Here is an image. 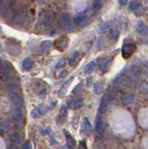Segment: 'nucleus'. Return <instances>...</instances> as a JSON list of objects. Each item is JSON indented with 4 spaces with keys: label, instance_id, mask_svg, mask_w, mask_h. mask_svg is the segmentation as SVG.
<instances>
[{
    "label": "nucleus",
    "instance_id": "f257e3e1",
    "mask_svg": "<svg viewBox=\"0 0 148 149\" xmlns=\"http://www.w3.org/2000/svg\"><path fill=\"white\" fill-rule=\"evenodd\" d=\"M60 23H61V27L63 30H70L73 27V21L67 12H64L62 14Z\"/></svg>",
    "mask_w": 148,
    "mask_h": 149
},
{
    "label": "nucleus",
    "instance_id": "f03ea898",
    "mask_svg": "<svg viewBox=\"0 0 148 149\" xmlns=\"http://www.w3.org/2000/svg\"><path fill=\"white\" fill-rule=\"evenodd\" d=\"M136 50V46L131 43L125 44L122 48V56L124 59H129Z\"/></svg>",
    "mask_w": 148,
    "mask_h": 149
},
{
    "label": "nucleus",
    "instance_id": "7ed1b4c3",
    "mask_svg": "<svg viewBox=\"0 0 148 149\" xmlns=\"http://www.w3.org/2000/svg\"><path fill=\"white\" fill-rule=\"evenodd\" d=\"M8 98H10V100L13 102V104H15L17 105H21V104H22V102H24L22 96L18 91H16V90L10 91L8 92Z\"/></svg>",
    "mask_w": 148,
    "mask_h": 149
},
{
    "label": "nucleus",
    "instance_id": "20e7f679",
    "mask_svg": "<svg viewBox=\"0 0 148 149\" xmlns=\"http://www.w3.org/2000/svg\"><path fill=\"white\" fill-rule=\"evenodd\" d=\"M11 115H12V119L14 122H20L22 118V110L20 106H14L12 108V111H11Z\"/></svg>",
    "mask_w": 148,
    "mask_h": 149
},
{
    "label": "nucleus",
    "instance_id": "39448f33",
    "mask_svg": "<svg viewBox=\"0 0 148 149\" xmlns=\"http://www.w3.org/2000/svg\"><path fill=\"white\" fill-rule=\"evenodd\" d=\"M136 31L139 36H148V26L142 22H138V24L136 26Z\"/></svg>",
    "mask_w": 148,
    "mask_h": 149
},
{
    "label": "nucleus",
    "instance_id": "423d86ee",
    "mask_svg": "<svg viewBox=\"0 0 148 149\" xmlns=\"http://www.w3.org/2000/svg\"><path fill=\"white\" fill-rule=\"evenodd\" d=\"M26 19V9H21V10L16 14L14 17V21L16 24H22Z\"/></svg>",
    "mask_w": 148,
    "mask_h": 149
},
{
    "label": "nucleus",
    "instance_id": "0eeeda50",
    "mask_svg": "<svg viewBox=\"0 0 148 149\" xmlns=\"http://www.w3.org/2000/svg\"><path fill=\"white\" fill-rule=\"evenodd\" d=\"M11 72V64L8 62H2L1 63V74L3 76L8 77Z\"/></svg>",
    "mask_w": 148,
    "mask_h": 149
},
{
    "label": "nucleus",
    "instance_id": "6e6552de",
    "mask_svg": "<svg viewBox=\"0 0 148 149\" xmlns=\"http://www.w3.org/2000/svg\"><path fill=\"white\" fill-rule=\"evenodd\" d=\"M96 130H97V132H98L99 134L104 135V130H105V126H104V119L101 118H100V116L97 118V121H96Z\"/></svg>",
    "mask_w": 148,
    "mask_h": 149
},
{
    "label": "nucleus",
    "instance_id": "1a4fd4ad",
    "mask_svg": "<svg viewBox=\"0 0 148 149\" xmlns=\"http://www.w3.org/2000/svg\"><path fill=\"white\" fill-rule=\"evenodd\" d=\"M64 135H65V138H66V142H67V144L69 146H71L72 148H75L76 146V139L74 138L71 133L67 132V130H64Z\"/></svg>",
    "mask_w": 148,
    "mask_h": 149
},
{
    "label": "nucleus",
    "instance_id": "9d476101",
    "mask_svg": "<svg viewBox=\"0 0 148 149\" xmlns=\"http://www.w3.org/2000/svg\"><path fill=\"white\" fill-rule=\"evenodd\" d=\"M80 57H81L80 53L78 52V51H76V52L73 54L72 57L70 58V60H69V64H70L71 66H76V65L78 63V62H79Z\"/></svg>",
    "mask_w": 148,
    "mask_h": 149
},
{
    "label": "nucleus",
    "instance_id": "9b49d317",
    "mask_svg": "<svg viewBox=\"0 0 148 149\" xmlns=\"http://www.w3.org/2000/svg\"><path fill=\"white\" fill-rule=\"evenodd\" d=\"M121 100L124 104H131L134 101V95L131 93H126L121 97Z\"/></svg>",
    "mask_w": 148,
    "mask_h": 149
},
{
    "label": "nucleus",
    "instance_id": "f8f14e48",
    "mask_svg": "<svg viewBox=\"0 0 148 149\" xmlns=\"http://www.w3.org/2000/svg\"><path fill=\"white\" fill-rule=\"evenodd\" d=\"M34 61L32 60L31 58H26L25 60H24V62H22V67H24L26 71H29L34 66Z\"/></svg>",
    "mask_w": 148,
    "mask_h": 149
},
{
    "label": "nucleus",
    "instance_id": "ddd939ff",
    "mask_svg": "<svg viewBox=\"0 0 148 149\" xmlns=\"http://www.w3.org/2000/svg\"><path fill=\"white\" fill-rule=\"evenodd\" d=\"M108 104H109V100H108L107 96L104 97L103 100H101V104H100L99 113H104V112L105 111V109L107 108Z\"/></svg>",
    "mask_w": 148,
    "mask_h": 149
},
{
    "label": "nucleus",
    "instance_id": "4468645a",
    "mask_svg": "<svg viewBox=\"0 0 148 149\" xmlns=\"http://www.w3.org/2000/svg\"><path fill=\"white\" fill-rule=\"evenodd\" d=\"M72 104H73V108L74 109H79L83 105V99L81 97H76V98L74 99Z\"/></svg>",
    "mask_w": 148,
    "mask_h": 149
},
{
    "label": "nucleus",
    "instance_id": "2eb2a0df",
    "mask_svg": "<svg viewBox=\"0 0 148 149\" xmlns=\"http://www.w3.org/2000/svg\"><path fill=\"white\" fill-rule=\"evenodd\" d=\"M10 141L14 143H21L22 141V137L19 132H14L10 135Z\"/></svg>",
    "mask_w": 148,
    "mask_h": 149
},
{
    "label": "nucleus",
    "instance_id": "dca6fc26",
    "mask_svg": "<svg viewBox=\"0 0 148 149\" xmlns=\"http://www.w3.org/2000/svg\"><path fill=\"white\" fill-rule=\"evenodd\" d=\"M109 60L106 57H103L99 60V68L101 71H105V67L107 66Z\"/></svg>",
    "mask_w": 148,
    "mask_h": 149
},
{
    "label": "nucleus",
    "instance_id": "f3484780",
    "mask_svg": "<svg viewBox=\"0 0 148 149\" xmlns=\"http://www.w3.org/2000/svg\"><path fill=\"white\" fill-rule=\"evenodd\" d=\"M18 86H19V82H18L17 80H15V79H10V80L7 83V87H8V90H10V91L16 90V88H18Z\"/></svg>",
    "mask_w": 148,
    "mask_h": 149
},
{
    "label": "nucleus",
    "instance_id": "a211bd4d",
    "mask_svg": "<svg viewBox=\"0 0 148 149\" xmlns=\"http://www.w3.org/2000/svg\"><path fill=\"white\" fill-rule=\"evenodd\" d=\"M82 127H83V130H85V132H89L91 130V125L90 123V121L88 120L87 118H84V119H83V122H82Z\"/></svg>",
    "mask_w": 148,
    "mask_h": 149
},
{
    "label": "nucleus",
    "instance_id": "6ab92c4d",
    "mask_svg": "<svg viewBox=\"0 0 148 149\" xmlns=\"http://www.w3.org/2000/svg\"><path fill=\"white\" fill-rule=\"evenodd\" d=\"M95 66H96L95 62H90V63H88V64L86 65V67H85V69H84L85 73H86V74H90V73H91L92 71H93V69L95 68Z\"/></svg>",
    "mask_w": 148,
    "mask_h": 149
},
{
    "label": "nucleus",
    "instance_id": "aec40b11",
    "mask_svg": "<svg viewBox=\"0 0 148 149\" xmlns=\"http://www.w3.org/2000/svg\"><path fill=\"white\" fill-rule=\"evenodd\" d=\"M111 26H112V22H104V24L100 27V32L101 33L107 32L108 30H110Z\"/></svg>",
    "mask_w": 148,
    "mask_h": 149
},
{
    "label": "nucleus",
    "instance_id": "412c9836",
    "mask_svg": "<svg viewBox=\"0 0 148 149\" xmlns=\"http://www.w3.org/2000/svg\"><path fill=\"white\" fill-rule=\"evenodd\" d=\"M87 21V17L84 15H79V16H76L74 18V22H75L76 24H82Z\"/></svg>",
    "mask_w": 148,
    "mask_h": 149
},
{
    "label": "nucleus",
    "instance_id": "4be33fe9",
    "mask_svg": "<svg viewBox=\"0 0 148 149\" xmlns=\"http://www.w3.org/2000/svg\"><path fill=\"white\" fill-rule=\"evenodd\" d=\"M93 87H94L93 88L94 92L96 93V94H100V93H101V91H103V90H104V87H103V85H101V82H96Z\"/></svg>",
    "mask_w": 148,
    "mask_h": 149
},
{
    "label": "nucleus",
    "instance_id": "5701e85b",
    "mask_svg": "<svg viewBox=\"0 0 148 149\" xmlns=\"http://www.w3.org/2000/svg\"><path fill=\"white\" fill-rule=\"evenodd\" d=\"M139 91L142 93H148V82H142L139 86Z\"/></svg>",
    "mask_w": 148,
    "mask_h": 149
},
{
    "label": "nucleus",
    "instance_id": "b1692460",
    "mask_svg": "<svg viewBox=\"0 0 148 149\" xmlns=\"http://www.w3.org/2000/svg\"><path fill=\"white\" fill-rule=\"evenodd\" d=\"M141 3L140 2H138V1H132V2H131V4H129V9L131 10H132V11H135L136 9H138L139 8H141Z\"/></svg>",
    "mask_w": 148,
    "mask_h": 149
},
{
    "label": "nucleus",
    "instance_id": "393cba45",
    "mask_svg": "<svg viewBox=\"0 0 148 149\" xmlns=\"http://www.w3.org/2000/svg\"><path fill=\"white\" fill-rule=\"evenodd\" d=\"M11 130V126L10 125V123L7 122V121H4V122L1 123V130L5 132H8Z\"/></svg>",
    "mask_w": 148,
    "mask_h": 149
},
{
    "label": "nucleus",
    "instance_id": "a878e982",
    "mask_svg": "<svg viewBox=\"0 0 148 149\" xmlns=\"http://www.w3.org/2000/svg\"><path fill=\"white\" fill-rule=\"evenodd\" d=\"M66 116H67V114L60 113V115L58 116V118H57V123L58 124H63L64 121L66 120Z\"/></svg>",
    "mask_w": 148,
    "mask_h": 149
},
{
    "label": "nucleus",
    "instance_id": "bb28decb",
    "mask_svg": "<svg viewBox=\"0 0 148 149\" xmlns=\"http://www.w3.org/2000/svg\"><path fill=\"white\" fill-rule=\"evenodd\" d=\"M118 36H119V33L117 31H115V30H113V31H111V33H110L109 38L112 41H115L118 38Z\"/></svg>",
    "mask_w": 148,
    "mask_h": 149
},
{
    "label": "nucleus",
    "instance_id": "cd10ccee",
    "mask_svg": "<svg viewBox=\"0 0 148 149\" xmlns=\"http://www.w3.org/2000/svg\"><path fill=\"white\" fill-rule=\"evenodd\" d=\"M51 44H52V42L50 41V40H46V41H44L43 43H42V45H41V49H42L43 51H46L47 50L50 46H51Z\"/></svg>",
    "mask_w": 148,
    "mask_h": 149
},
{
    "label": "nucleus",
    "instance_id": "c85d7f7f",
    "mask_svg": "<svg viewBox=\"0 0 148 149\" xmlns=\"http://www.w3.org/2000/svg\"><path fill=\"white\" fill-rule=\"evenodd\" d=\"M38 110H39L41 115H45V114H47L49 112V107L46 104H40L38 106Z\"/></svg>",
    "mask_w": 148,
    "mask_h": 149
},
{
    "label": "nucleus",
    "instance_id": "c756f323",
    "mask_svg": "<svg viewBox=\"0 0 148 149\" xmlns=\"http://www.w3.org/2000/svg\"><path fill=\"white\" fill-rule=\"evenodd\" d=\"M101 6V0H94L92 3V9L93 10H98Z\"/></svg>",
    "mask_w": 148,
    "mask_h": 149
},
{
    "label": "nucleus",
    "instance_id": "7c9ffc66",
    "mask_svg": "<svg viewBox=\"0 0 148 149\" xmlns=\"http://www.w3.org/2000/svg\"><path fill=\"white\" fill-rule=\"evenodd\" d=\"M31 115H32V116H33L34 118H38L41 114H40V112H39L38 108H35L33 111H32Z\"/></svg>",
    "mask_w": 148,
    "mask_h": 149
},
{
    "label": "nucleus",
    "instance_id": "2f4dec72",
    "mask_svg": "<svg viewBox=\"0 0 148 149\" xmlns=\"http://www.w3.org/2000/svg\"><path fill=\"white\" fill-rule=\"evenodd\" d=\"M22 149H33V146H32V143L30 141H26L24 146H22Z\"/></svg>",
    "mask_w": 148,
    "mask_h": 149
},
{
    "label": "nucleus",
    "instance_id": "473e14b6",
    "mask_svg": "<svg viewBox=\"0 0 148 149\" xmlns=\"http://www.w3.org/2000/svg\"><path fill=\"white\" fill-rule=\"evenodd\" d=\"M78 149H88V146L85 141H80L78 144Z\"/></svg>",
    "mask_w": 148,
    "mask_h": 149
},
{
    "label": "nucleus",
    "instance_id": "72a5a7b5",
    "mask_svg": "<svg viewBox=\"0 0 148 149\" xmlns=\"http://www.w3.org/2000/svg\"><path fill=\"white\" fill-rule=\"evenodd\" d=\"M49 128H45V129H42L41 130V133L42 134H44V135H47V134H49Z\"/></svg>",
    "mask_w": 148,
    "mask_h": 149
},
{
    "label": "nucleus",
    "instance_id": "f704fd0d",
    "mask_svg": "<svg viewBox=\"0 0 148 149\" xmlns=\"http://www.w3.org/2000/svg\"><path fill=\"white\" fill-rule=\"evenodd\" d=\"M67 76V71L66 70H63V71L59 74V78H63L64 77H66Z\"/></svg>",
    "mask_w": 148,
    "mask_h": 149
},
{
    "label": "nucleus",
    "instance_id": "c9c22d12",
    "mask_svg": "<svg viewBox=\"0 0 148 149\" xmlns=\"http://www.w3.org/2000/svg\"><path fill=\"white\" fill-rule=\"evenodd\" d=\"M118 4L120 6H125L127 4V0H118Z\"/></svg>",
    "mask_w": 148,
    "mask_h": 149
},
{
    "label": "nucleus",
    "instance_id": "e433bc0d",
    "mask_svg": "<svg viewBox=\"0 0 148 149\" xmlns=\"http://www.w3.org/2000/svg\"><path fill=\"white\" fill-rule=\"evenodd\" d=\"M63 64H64V61H61L60 63H58V64L56 65V67H57V68L63 67Z\"/></svg>",
    "mask_w": 148,
    "mask_h": 149
},
{
    "label": "nucleus",
    "instance_id": "4c0bfd02",
    "mask_svg": "<svg viewBox=\"0 0 148 149\" xmlns=\"http://www.w3.org/2000/svg\"><path fill=\"white\" fill-rule=\"evenodd\" d=\"M81 86H82L81 84H78V85L75 88V90L73 91V93H76L78 91V90H79V87H81Z\"/></svg>",
    "mask_w": 148,
    "mask_h": 149
},
{
    "label": "nucleus",
    "instance_id": "58836bf2",
    "mask_svg": "<svg viewBox=\"0 0 148 149\" xmlns=\"http://www.w3.org/2000/svg\"><path fill=\"white\" fill-rule=\"evenodd\" d=\"M8 149H18L15 146H10V148H8Z\"/></svg>",
    "mask_w": 148,
    "mask_h": 149
}]
</instances>
